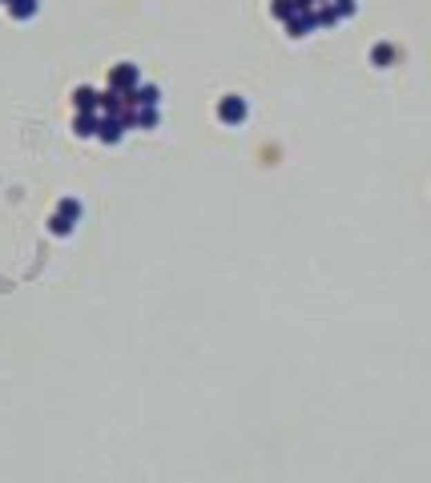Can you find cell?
Returning <instances> with one entry per match:
<instances>
[{
	"mask_svg": "<svg viewBox=\"0 0 431 483\" xmlns=\"http://www.w3.org/2000/svg\"><path fill=\"white\" fill-rule=\"evenodd\" d=\"M137 85H142V73H137V65L121 61V65H113V69H109V89H113V93H133Z\"/></svg>",
	"mask_w": 431,
	"mask_h": 483,
	"instance_id": "1",
	"label": "cell"
},
{
	"mask_svg": "<svg viewBox=\"0 0 431 483\" xmlns=\"http://www.w3.org/2000/svg\"><path fill=\"white\" fill-rule=\"evenodd\" d=\"M97 138L105 141V145H117L125 138V125H121L117 117H101V125H97Z\"/></svg>",
	"mask_w": 431,
	"mask_h": 483,
	"instance_id": "2",
	"label": "cell"
},
{
	"mask_svg": "<svg viewBox=\"0 0 431 483\" xmlns=\"http://www.w3.org/2000/svg\"><path fill=\"white\" fill-rule=\"evenodd\" d=\"M73 105H77V113H97V105H101V93L89 89V85H81V89L73 93Z\"/></svg>",
	"mask_w": 431,
	"mask_h": 483,
	"instance_id": "3",
	"label": "cell"
},
{
	"mask_svg": "<svg viewBox=\"0 0 431 483\" xmlns=\"http://www.w3.org/2000/svg\"><path fill=\"white\" fill-rule=\"evenodd\" d=\"M97 125H101V113H77L73 117V133H77V138H93Z\"/></svg>",
	"mask_w": 431,
	"mask_h": 483,
	"instance_id": "4",
	"label": "cell"
},
{
	"mask_svg": "<svg viewBox=\"0 0 431 483\" xmlns=\"http://www.w3.org/2000/svg\"><path fill=\"white\" fill-rule=\"evenodd\" d=\"M218 113L226 117V121H242V117H246V105H242L238 97H226V101L218 105Z\"/></svg>",
	"mask_w": 431,
	"mask_h": 483,
	"instance_id": "5",
	"label": "cell"
},
{
	"mask_svg": "<svg viewBox=\"0 0 431 483\" xmlns=\"http://www.w3.org/2000/svg\"><path fill=\"white\" fill-rule=\"evenodd\" d=\"M37 8H41L37 0H12V4H8V17H17V21H28V17H37Z\"/></svg>",
	"mask_w": 431,
	"mask_h": 483,
	"instance_id": "6",
	"label": "cell"
},
{
	"mask_svg": "<svg viewBox=\"0 0 431 483\" xmlns=\"http://www.w3.org/2000/svg\"><path fill=\"white\" fill-rule=\"evenodd\" d=\"M61 218L77 222V218H81V202H77V198H61Z\"/></svg>",
	"mask_w": 431,
	"mask_h": 483,
	"instance_id": "7",
	"label": "cell"
},
{
	"mask_svg": "<svg viewBox=\"0 0 431 483\" xmlns=\"http://www.w3.org/2000/svg\"><path fill=\"white\" fill-rule=\"evenodd\" d=\"M48 230L57 234V238H65V234H73V222H69V218H61V214H57V218L48 222Z\"/></svg>",
	"mask_w": 431,
	"mask_h": 483,
	"instance_id": "8",
	"label": "cell"
},
{
	"mask_svg": "<svg viewBox=\"0 0 431 483\" xmlns=\"http://www.w3.org/2000/svg\"><path fill=\"white\" fill-rule=\"evenodd\" d=\"M137 125L142 129H153L157 125V109H137Z\"/></svg>",
	"mask_w": 431,
	"mask_h": 483,
	"instance_id": "9",
	"label": "cell"
},
{
	"mask_svg": "<svg viewBox=\"0 0 431 483\" xmlns=\"http://www.w3.org/2000/svg\"><path fill=\"white\" fill-rule=\"evenodd\" d=\"M274 17L290 21V17H294V0H274Z\"/></svg>",
	"mask_w": 431,
	"mask_h": 483,
	"instance_id": "10",
	"label": "cell"
},
{
	"mask_svg": "<svg viewBox=\"0 0 431 483\" xmlns=\"http://www.w3.org/2000/svg\"><path fill=\"white\" fill-rule=\"evenodd\" d=\"M0 4H12V0H0Z\"/></svg>",
	"mask_w": 431,
	"mask_h": 483,
	"instance_id": "11",
	"label": "cell"
}]
</instances>
